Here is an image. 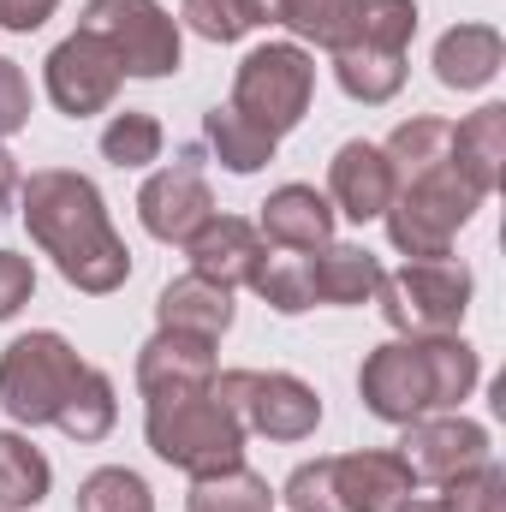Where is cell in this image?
<instances>
[{
	"label": "cell",
	"mask_w": 506,
	"mask_h": 512,
	"mask_svg": "<svg viewBox=\"0 0 506 512\" xmlns=\"http://www.w3.org/2000/svg\"><path fill=\"white\" fill-rule=\"evenodd\" d=\"M18 215H24L30 239L54 256V268L78 292L102 298V292L126 286L131 251L108 221V203H102L96 179H84L72 167H42L18 185Z\"/></svg>",
	"instance_id": "6da1fadb"
},
{
	"label": "cell",
	"mask_w": 506,
	"mask_h": 512,
	"mask_svg": "<svg viewBox=\"0 0 506 512\" xmlns=\"http://www.w3.org/2000/svg\"><path fill=\"white\" fill-rule=\"evenodd\" d=\"M483 382V358L477 346H465L459 334H429V340H387L364 358L358 370V399L381 423H417L435 411H453L459 399H471Z\"/></svg>",
	"instance_id": "7a4b0ae2"
},
{
	"label": "cell",
	"mask_w": 506,
	"mask_h": 512,
	"mask_svg": "<svg viewBox=\"0 0 506 512\" xmlns=\"http://www.w3.org/2000/svg\"><path fill=\"white\" fill-rule=\"evenodd\" d=\"M143 429H149L155 459L179 465L185 477H215V471L245 465V423L215 393V382L197 387V393H161V399H149Z\"/></svg>",
	"instance_id": "3957f363"
},
{
	"label": "cell",
	"mask_w": 506,
	"mask_h": 512,
	"mask_svg": "<svg viewBox=\"0 0 506 512\" xmlns=\"http://www.w3.org/2000/svg\"><path fill=\"white\" fill-rule=\"evenodd\" d=\"M477 209H483V191L453 161H441L429 173L399 179L381 221H387L393 251H405V262H429V256H453V239L471 227Z\"/></svg>",
	"instance_id": "277c9868"
},
{
	"label": "cell",
	"mask_w": 506,
	"mask_h": 512,
	"mask_svg": "<svg viewBox=\"0 0 506 512\" xmlns=\"http://www.w3.org/2000/svg\"><path fill=\"white\" fill-rule=\"evenodd\" d=\"M405 495H417V477L405 471L399 453H376V447L310 459L280 489L286 512H393Z\"/></svg>",
	"instance_id": "5b68a950"
},
{
	"label": "cell",
	"mask_w": 506,
	"mask_h": 512,
	"mask_svg": "<svg viewBox=\"0 0 506 512\" xmlns=\"http://www.w3.org/2000/svg\"><path fill=\"white\" fill-rule=\"evenodd\" d=\"M417 36V0H364L346 48H334V78L352 102L381 108L405 90V54Z\"/></svg>",
	"instance_id": "8992f818"
},
{
	"label": "cell",
	"mask_w": 506,
	"mask_h": 512,
	"mask_svg": "<svg viewBox=\"0 0 506 512\" xmlns=\"http://www.w3.org/2000/svg\"><path fill=\"white\" fill-rule=\"evenodd\" d=\"M84 358L66 334L54 328H36V334H18L6 352H0V405L12 423L36 429V423H54L60 405L72 399V387L84 382Z\"/></svg>",
	"instance_id": "52a82bcc"
},
{
	"label": "cell",
	"mask_w": 506,
	"mask_h": 512,
	"mask_svg": "<svg viewBox=\"0 0 506 512\" xmlns=\"http://www.w3.org/2000/svg\"><path fill=\"white\" fill-rule=\"evenodd\" d=\"M310 96H316V60L298 48V42H262L239 60V78H233V114H245L262 137H286L310 114Z\"/></svg>",
	"instance_id": "ba28073f"
},
{
	"label": "cell",
	"mask_w": 506,
	"mask_h": 512,
	"mask_svg": "<svg viewBox=\"0 0 506 512\" xmlns=\"http://www.w3.org/2000/svg\"><path fill=\"white\" fill-rule=\"evenodd\" d=\"M381 316L393 334L405 340H429V334H459L465 310H471V268L453 256H429V262H405L393 274H381L376 286Z\"/></svg>",
	"instance_id": "9c48e42d"
},
{
	"label": "cell",
	"mask_w": 506,
	"mask_h": 512,
	"mask_svg": "<svg viewBox=\"0 0 506 512\" xmlns=\"http://www.w3.org/2000/svg\"><path fill=\"white\" fill-rule=\"evenodd\" d=\"M114 48L126 78H173L179 72V18L161 0H90L84 24Z\"/></svg>",
	"instance_id": "30bf717a"
},
{
	"label": "cell",
	"mask_w": 506,
	"mask_h": 512,
	"mask_svg": "<svg viewBox=\"0 0 506 512\" xmlns=\"http://www.w3.org/2000/svg\"><path fill=\"white\" fill-rule=\"evenodd\" d=\"M215 393L233 405L245 435L304 441L322 423V393L298 376H286V370H227V376H215Z\"/></svg>",
	"instance_id": "8fae6325"
},
{
	"label": "cell",
	"mask_w": 506,
	"mask_h": 512,
	"mask_svg": "<svg viewBox=\"0 0 506 512\" xmlns=\"http://www.w3.org/2000/svg\"><path fill=\"white\" fill-rule=\"evenodd\" d=\"M42 78H48V96L60 114L72 120H90L102 108H114L120 84H126V66L114 60V48L90 30H72L66 42H54V54L42 60Z\"/></svg>",
	"instance_id": "7c38bea8"
},
{
	"label": "cell",
	"mask_w": 506,
	"mask_h": 512,
	"mask_svg": "<svg viewBox=\"0 0 506 512\" xmlns=\"http://www.w3.org/2000/svg\"><path fill=\"white\" fill-rule=\"evenodd\" d=\"M137 215H143V233L161 239V245H185V239L215 215V191H209V179H203L197 149L173 155V167H161V173L143 179Z\"/></svg>",
	"instance_id": "4fadbf2b"
},
{
	"label": "cell",
	"mask_w": 506,
	"mask_h": 512,
	"mask_svg": "<svg viewBox=\"0 0 506 512\" xmlns=\"http://www.w3.org/2000/svg\"><path fill=\"white\" fill-rule=\"evenodd\" d=\"M399 459L417 483H453L477 465H489V429L471 423V417H417L405 423V441H399Z\"/></svg>",
	"instance_id": "5bb4252c"
},
{
	"label": "cell",
	"mask_w": 506,
	"mask_h": 512,
	"mask_svg": "<svg viewBox=\"0 0 506 512\" xmlns=\"http://www.w3.org/2000/svg\"><path fill=\"white\" fill-rule=\"evenodd\" d=\"M185 256H191V274H203V280H215V286H251V274L262 268V256H268V239L256 233V221L245 215H209L191 239H185Z\"/></svg>",
	"instance_id": "9a60e30c"
},
{
	"label": "cell",
	"mask_w": 506,
	"mask_h": 512,
	"mask_svg": "<svg viewBox=\"0 0 506 512\" xmlns=\"http://www.w3.org/2000/svg\"><path fill=\"white\" fill-rule=\"evenodd\" d=\"M328 203H334V215H346L358 227L387 215V203H393V167H387L381 143L352 137V143L334 149V161H328Z\"/></svg>",
	"instance_id": "2e32d148"
},
{
	"label": "cell",
	"mask_w": 506,
	"mask_h": 512,
	"mask_svg": "<svg viewBox=\"0 0 506 512\" xmlns=\"http://www.w3.org/2000/svg\"><path fill=\"white\" fill-rule=\"evenodd\" d=\"M221 376L215 370V340H197V334H173V328H155V340L137 352V387L143 399H161V393H197Z\"/></svg>",
	"instance_id": "e0dca14e"
},
{
	"label": "cell",
	"mask_w": 506,
	"mask_h": 512,
	"mask_svg": "<svg viewBox=\"0 0 506 512\" xmlns=\"http://www.w3.org/2000/svg\"><path fill=\"white\" fill-rule=\"evenodd\" d=\"M256 233L274 251H322V245H334V203L316 185H280V191H268Z\"/></svg>",
	"instance_id": "ac0fdd59"
},
{
	"label": "cell",
	"mask_w": 506,
	"mask_h": 512,
	"mask_svg": "<svg viewBox=\"0 0 506 512\" xmlns=\"http://www.w3.org/2000/svg\"><path fill=\"white\" fill-rule=\"evenodd\" d=\"M155 322L173 334H197V340H221L233 328V292L203 280V274H179L161 286L155 298Z\"/></svg>",
	"instance_id": "d6986e66"
},
{
	"label": "cell",
	"mask_w": 506,
	"mask_h": 512,
	"mask_svg": "<svg viewBox=\"0 0 506 512\" xmlns=\"http://www.w3.org/2000/svg\"><path fill=\"white\" fill-rule=\"evenodd\" d=\"M506 66V42L495 24H453L441 42H435V78L447 90H483L495 84Z\"/></svg>",
	"instance_id": "ffe728a7"
},
{
	"label": "cell",
	"mask_w": 506,
	"mask_h": 512,
	"mask_svg": "<svg viewBox=\"0 0 506 512\" xmlns=\"http://www.w3.org/2000/svg\"><path fill=\"white\" fill-rule=\"evenodd\" d=\"M381 268L376 256L364 251V245H322V251H310V292H316V304H370L381 286Z\"/></svg>",
	"instance_id": "44dd1931"
},
{
	"label": "cell",
	"mask_w": 506,
	"mask_h": 512,
	"mask_svg": "<svg viewBox=\"0 0 506 512\" xmlns=\"http://www.w3.org/2000/svg\"><path fill=\"white\" fill-rule=\"evenodd\" d=\"M453 167H459L483 197L501 185V167H506V108L501 102H489V108H477L471 120L453 126Z\"/></svg>",
	"instance_id": "7402d4cb"
},
{
	"label": "cell",
	"mask_w": 506,
	"mask_h": 512,
	"mask_svg": "<svg viewBox=\"0 0 506 512\" xmlns=\"http://www.w3.org/2000/svg\"><path fill=\"white\" fill-rule=\"evenodd\" d=\"M262 18L286 24L292 36L316 42V48H346L358 18H364V0H262Z\"/></svg>",
	"instance_id": "603a6c76"
},
{
	"label": "cell",
	"mask_w": 506,
	"mask_h": 512,
	"mask_svg": "<svg viewBox=\"0 0 506 512\" xmlns=\"http://www.w3.org/2000/svg\"><path fill=\"white\" fill-rule=\"evenodd\" d=\"M54 465L42 459V447H30L24 435L0 429V512H24L48 501Z\"/></svg>",
	"instance_id": "cb8c5ba5"
},
{
	"label": "cell",
	"mask_w": 506,
	"mask_h": 512,
	"mask_svg": "<svg viewBox=\"0 0 506 512\" xmlns=\"http://www.w3.org/2000/svg\"><path fill=\"white\" fill-rule=\"evenodd\" d=\"M381 155H387V167H393V185L411 179V173H429V167L453 161V126L435 120V114H417V120L393 126V137L381 143Z\"/></svg>",
	"instance_id": "d4e9b609"
},
{
	"label": "cell",
	"mask_w": 506,
	"mask_h": 512,
	"mask_svg": "<svg viewBox=\"0 0 506 512\" xmlns=\"http://www.w3.org/2000/svg\"><path fill=\"white\" fill-rule=\"evenodd\" d=\"M185 512H274V489L251 465H233V471H215V477H191Z\"/></svg>",
	"instance_id": "484cf974"
},
{
	"label": "cell",
	"mask_w": 506,
	"mask_h": 512,
	"mask_svg": "<svg viewBox=\"0 0 506 512\" xmlns=\"http://www.w3.org/2000/svg\"><path fill=\"white\" fill-rule=\"evenodd\" d=\"M203 137H209V149L221 155L227 173H256V167L274 161V137H262V131H256L245 114H233L227 102H215V108L203 114Z\"/></svg>",
	"instance_id": "4316f807"
},
{
	"label": "cell",
	"mask_w": 506,
	"mask_h": 512,
	"mask_svg": "<svg viewBox=\"0 0 506 512\" xmlns=\"http://www.w3.org/2000/svg\"><path fill=\"white\" fill-rule=\"evenodd\" d=\"M251 292L268 310H280V316L310 310V304H316V292H310V251H274V245H268L262 268L251 274Z\"/></svg>",
	"instance_id": "83f0119b"
},
{
	"label": "cell",
	"mask_w": 506,
	"mask_h": 512,
	"mask_svg": "<svg viewBox=\"0 0 506 512\" xmlns=\"http://www.w3.org/2000/svg\"><path fill=\"white\" fill-rule=\"evenodd\" d=\"M114 417H120V399H114V382L90 364L84 370V382L72 387V399L60 405V417H54V429L60 435H72V441H102L108 429H114Z\"/></svg>",
	"instance_id": "f1b7e54d"
},
{
	"label": "cell",
	"mask_w": 506,
	"mask_h": 512,
	"mask_svg": "<svg viewBox=\"0 0 506 512\" xmlns=\"http://www.w3.org/2000/svg\"><path fill=\"white\" fill-rule=\"evenodd\" d=\"M161 143H167L161 120H155V114H137V108L114 114L108 131H102V155H108L114 167H149V161H161Z\"/></svg>",
	"instance_id": "f546056e"
},
{
	"label": "cell",
	"mask_w": 506,
	"mask_h": 512,
	"mask_svg": "<svg viewBox=\"0 0 506 512\" xmlns=\"http://www.w3.org/2000/svg\"><path fill=\"white\" fill-rule=\"evenodd\" d=\"M78 512H155L149 483L126 465H102L78 483Z\"/></svg>",
	"instance_id": "4dcf8cb0"
},
{
	"label": "cell",
	"mask_w": 506,
	"mask_h": 512,
	"mask_svg": "<svg viewBox=\"0 0 506 512\" xmlns=\"http://www.w3.org/2000/svg\"><path fill=\"white\" fill-rule=\"evenodd\" d=\"M179 12H185V24L203 42H239V36H251L256 24H268L262 0H185Z\"/></svg>",
	"instance_id": "1f68e13d"
},
{
	"label": "cell",
	"mask_w": 506,
	"mask_h": 512,
	"mask_svg": "<svg viewBox=\"0 0 506 512\" xmlns=\"http://www.w3.org/2000/svg\"><path fill=\"white\" fill-rule=\"evenodd\" d=\"M441 489H447L441 501L453 512H506V477L495 471V459L465 471V477H453V483H441Z\"/></svg>",
	"instance_id": "d6a6232c"
},
{
	"label": "cell",
	"mask_w": 506,
	"mask_h": 512,
	"mask_svg": "<svg viewBox=\"0 0 506 512\" xmlns=\"http://www.w3.org/2000/svg\"><path fill=\"white\" fill-rule=\"evenodd\" d=\"M30 292H36V268H30V256L0 251V322L18 316V310L30 304Z\"/></svg>",
	"instance_id": "836d02e7"
},
{
	"label": "cell",
	"mask_w": 506,
	"mask_h": 512,
	"mask_svg": "<svg viewBox=\"0 0 506 512\" xmlns=\"http://www.w3.org/2000/svg\"><path fill=\"white\" fill-rule=\"evenodd\" d=\"M30 126V84L18 72V60H0V137Z\"/></svg>",
	"instance_id": "e575fe53"
},
{
	"label": "cell",
	"mask_w": 506,
	"mask_h": 512,
	"mask_svg": "<svg viewBox=\"0 0 506 512\" xmlns=\"http://www.w3.org/2000/svg\"><path fill=\"white\" fill-rule=\"evenodd\" d=\"M54 6H60V0H0V30L30 36V30H42V24L54 18Z\"/></svg>",
	"instance_id": "d590c367"
},
{
	"label": "cell",
	"mask_w": 506,
	"mask_h": 512,
	"mask_svg": "<svg viewBox=\"0 0 506 512\" xmlns=\"http://www.w3.org/2000/svg\"><path fill=\"white\" fill-rule=\"evenodd\" d=\"M18 185H24V173H18V161L6 155V143H0V215H6V203L18 197Z\"/></svg>",
	"instance_id": "8d00e7d4"
},
{
	"label": "cell",
	"mask_w": 506,
	"mask_h": 512,
	"mask_svg": "<svg viewBox=\"0 0 506 512\" xmlns=\"http://www.w3.org/2000/svg\"><path fill=\"white\" fill-rule=\"evenodd\" d=\"M393 512H453V507H447V501H417V495H405Z\"/></svg>",
	"instance_id": "74e56055"
}]
</instances>
